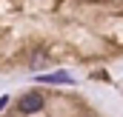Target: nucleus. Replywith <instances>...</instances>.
Listing matches in <instances>:
<instances>
[{"mask_svg": "<svg viewBox=\"0 0 123 117\" xmlns=\"http://www.w3.org/2000/svg\"><path fill=\"white\" fill-rule=\"evenodd\" d=\"M20 111L23 114H37L40 109H43V94H37V91H29V94H23L20 97Z\"/></svg>", "mask_w": 123, "mask_h": 117, "instance_id": "nucleus-1", "label": "nucleus"}, {"mask_svg": "<svg viewBox=\"0 0 123 117\" xmlns=\"http://www.w3.org/2000/svg\"><path fill=\"white\" fill-rule=\"evenodd\" d=\"M37 80H40V83H72V77H69L66 71H57V74H40Z\"/></svg>", "mask_w": 123, "mask_h": 117, "instance_id": "nucleus-2", "label": "nucleus"}, {"mask_svg": "<svg viewBox=\"0 0 123 117\" xmlns=\"http://www.w3.org/2000/svg\"><path fill=\"white\" fill-rule=\"evenodd\" d=\"M43 60H46V54H43V52H37L34 60H31V66H34V69H40V66H43Z\"/></svg>", "mask_w": 123, "mask_h": 117, "instance_id": "nucleus-3", "label": "nucleus"}, {"mask_svg": "<svg viewBox=\"0 0 123 117\" xmlns=\"http://www.w3.org/2000/svg\"><path fill=\"white\" fill-rule=\"evenodd\" d=\"M9 106V97H0V109H6Z\"/></svg>", "mask_w": 123, "mask_h": 117, "instance_id": "nucleus-4", "label": "nucleus"}]
</instances>
